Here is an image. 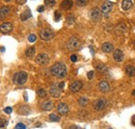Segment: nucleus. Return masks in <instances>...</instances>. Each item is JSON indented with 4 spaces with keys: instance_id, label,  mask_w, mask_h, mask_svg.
<instances>
[{
    "instance_id": "1",
    "label": "nucleus",
    "mask_w": 135,
    "mask_h": 129,
    "mask_svg": "<svg viewBox=\"0 0 135 129\" xmlns=\"http://www.w3.org/2000/svg\"><path fill=\"white\" fill-rule=\"evenodd\" d=\"M50 71H51L52 76H54L58 79H62L66 76V66L62 62H56L55 64L52 65Z\"/></svg>"
},
{
    "instance_id": "2",
    "label": "nucleus",
    "mask_w": 135,
    "mask_h": 129,
    "mask_svg": "<svg viewBox=\"0 0 135 129\" xmlns=\"http://www.w3.org/2000/svg\"><path fill=\"white\" fill-rule=\"evenodd\" d=\"M81 45H82V43H81L80 39L76 36L70 37V39L66 42V49L69 51H77L81 48Z\"/></svg>"
},
{
    "instance_id": "3",
    "label": "nucleus",
    "mask_w": 135,
    "mask_h": 129,
    "mask_svg": "<svg viewBox=\"0 0 135 129\" xmlns=\"http://www.w3.org/2000/svg\"><path fill=\"white\" fill-rule=\"evenodd\" d=\"M28 79V75L27 72L25 71H19V72H16L14 75V78H13V81L15 84L17 85H24L26 83Z\"/></svg>"
},
{
    "instance_id": "4",
    "label": "nucleus",
    "mask_w": 135,
    "mask_h": 129,
    "mask_svg": "<svg viewBox=\"0 0 135 129\" xmlns=\"http://www.w3.org/2000/svg\"><path fill=\"white\" fill-rule=\"evenodd\" d=\"M54 32L51 30V29H42L41 32H40V37L41 39L45 40V41H49L51 39H53L54 37Z\"/></svg>"
},
{
    "instance_id": "5",
    "label": "nucleus",
    "mask_w": 135,
    "mask_h": 129,
    "mask_svg": "<svg viewBox=\"0 0 135 129\" xmlns=\"http://www.w3.org/2000/svg\"><path fill=\"white\" fill-rule=\"evenodd\" d=\"M35 62L38 64H40V65H46V64L49 63V56L47 54H39L35 58Z\"/></svg>"
},
{
    "instance_id": "6",
    "label": "nucleus",
    "mask_w": 135,
    "mask_h": 129,
    "mask_svg": "<svg viewBox=\"0 0 135 129\" xmlns=\"http://www.w3.org/2000/svg\"><path fill=\"white\" fill-rule=\"evenodd\" d=\"M60 94H61V89L59 88V86L57 84H53L50 87V95L54 98H58L60 97Z\"/></svg>"
},
{
    "instance_id": "7",
    "label": "nucleus",
    "mask_w": 135,
    "mask_h": 129,
    "mask_svg": "<svg viewBox=\"0 0 135 129\" xmlns=\"http://www.w3.org/2000/svg\"><path fill=\"white\" fill-rule=\"evenodd\" d=\"M106 105H107V100L105 98H100L97 101H95L94 108L96 110H102V109H104L106 107Z\"/></svg>"
},
{
    "instance_id": "8",
    "label": "nucleus",
    "mask_w": 135,
    "mask_h": 129,
    "mask_svg": "<svg viewBox=\"0 0 135 129\" xmlns=\"http://www.w3.org/2000/svg\"><path fill=\"white\" fill-rule=\"evenodd\" d=\"M91 18H92L93 21L99 22L101 20V18H102V11L99 10V8H97V7L93 8L92 12H91Z\"/></svg>"
},
{
    "instance_id": "9",
    "label": "nucleus",
    "mask_w": 135,
    "mask_h": 129,
    "mask_svg": "<svg viewBox=\"0 0 135 129\" xmlns=\"http://www.w3.org/2000/svg\"><path fill=\"white\" fill-rule=\"evenodd\" d=\"M13 30V24L11 22H5L0 25V32L1 33H10Z\"/></svg>"
},
{
    "instance_id": "10",
    "label": "nucleus",
    "mask_w": 135,
    "mask_h": 129,
    "mask_svg": "<svg viewBox=\"0 0 135 129\" xmlns=\"http://www.w3.org/2000/svg\"><path fill=\"white\" fill-rule=\"evenodd\" d=\"M57 113L59 115H61V116H65L68 113H69V106L66 105V103L60 102L57 105Z\"/></svg>"
},
{
    "instance_id": "11",
    "label": "nucleus",
    "mask_w": 135,
    "mask_h": 129,
    "mask_svg": "<svg viewBox=\"0 0 135 129\" xmlns=\"http://www.w3.org/2000/svg\"><path fill=\"white\" fill-rule=\"evenodd\" d=\"M82 87H83V85H82V83H81L80 81H75V82H73V83L71 84L70 90H71L73 93H76V92H79V91L82 89Z\"/></svg>"
},
{
    "instance_id": "12",
    "label": "nucleus",
    "mask_w": 135,
    "mask_h": 129,
    "mask_svg": "<svg viewBox=\"0 0 135 129\" xmlns=\"http://www.w3.org/2000/svg\"><path fill=\"white\" fill-rule=\"evenodd\" d=\"M112 6H113V3H112V2H110V1H105V2L102 4V6H101V11H102L103 14L107 15L108 13L111 12Z\"/></svg>"
},
{
    "instance_id": "13",
    "label": "nucleus",
    "mask_w": 135,
    "mask_h": 129,
    "mask_svg": "<svg viewBox=\"0 0 135 129\" xmlns=\"http://www.w3.org/2000/svg\"><path fill=\"white\" fill-rule=\"evenodd\" d=\"M99 90L102 92V93H107V92H109V90H110V86H109V84H108V82L107 81H101L100 83H99Z\"/></svg>"
},
{
    "instance_id": "14",
    "label": "nucleus",
    "mask_w": 135,
    "mask_h": 129,
    "mask_svg": "<svg viewBox=\"0 0 135 129\" xmlns=\"http://www.w3.org/2000/svg\"><path fill=\"white\" fill-rule=\"evenodd\" d=\"M10 13H11V8L9 6H5V5L1 6L0 7V20H3L6 17H9Z\"/></svg>"
},
{
    "instance_id": "15",
    "label": "nucleus",
    "mask_w": 135,
    "mask_h": 129,
    "mask_svg": "<svg viewBox=\"0 0 135 129\" xmlns=\"http://www.w3.org/2000/svg\"><path fill=\"white\" fill-rule=\"evenodd\" d=\"M113 59L116 61V62H122L124 60V53L122 50L117 49L113 52Z\"/></svg>"
},
{
    "instance_id": "16",
    "label": "nucleus",
    "mask_w": 135,
    "mask_h": 129,
    "mask_svg": "<svg viewBox=\"0 0 135 129\" xmlns=\"http://www.w3.org/2000/svg\"><path fill=\"white\" fill-rule=\"evenodd\" d=\"M61 8L65 10V11H69L73 7V1L72 0H63V1L60 3Z\"/></svg>"
},
{
    "instance_id": "17",
    "label": "nucleus",
    "mask_w": 135,
    "mask_h": 129,
    "mask_svg": "<svg viewBox=\"0 0 135 129\" xmlns=\"http://www.w3.org/2000/svg\"><path fill=\"white\" fill-rule=\"evenodd\" d=\"M101 49H102V51L104 52V53H111L112 51H113V44L112 43H110V42H104L103 44H102V47H101Z\"/></svg>"
},
{
    "instance_id": "18",
    "label": "nucleus",
    "mask_w": 135,
    "mask_h": 129,
    "mask_svg": "<svg viewBox=\"0 0 135 129\" xmlns=\"http://www.w3.org/2000/svg\"><path fill=\"white\" fill-rule=\"evenodd\" d=\"M133 6V2H132V0H123V2H122V8L124 11H129L131 10Z\"/></svg>"
},
{
    "instance_id": "19",
    "label": "nucleus",
    "mask_w": 135,
    "mask_h": 129,
    "mask_svg": "<svg viewBox=\"0 0 135 129\" xmlns=\"http://www.w3.org/2000/svg\"><path fill=\"white\" fill-rule=\"evenodd\" d=\"M41 107H42L43 110H46V112L47 110H51L53 108V102L51 100H47V101H45V102L42 103Z\"/></svg>"
},
{
    "instance_id": "20",
    "label": "nucleus",
    "mask_w": 135,
    "mask_h": 129,
    "mask_svg": "<svg viewBox=\"0 0 135 129\" xmlns=\"http://www.w3.org/2000/svg\"><path fill=\"white\" fill-rule=\"evenodd\" d=\"M96 69H97V71H99L101 73H105L107 71V67H106L105 64H103V63H98L96 65Z\"/></svg>"
},
{
    "instance_id": "21",
    "label": "nucleus",
    "mask_w": 135,
    "mask_h": 129,
    "mask_svg": "<svg viewBox=\"0 0 135 129\" xmlns=\"http://www.w3.org/2000/svg\"><path fill=\"white\" fill-rule=\"evenodd\" d=\"M125 71H126L127 76H129V77H134L135 76V68L132 65H127Z\"/></svg>"
},
{
    "instance_id": "22",
    "label": "nucleus",
    "mask_w": 135,
    "mask_h": 129,
    "mask_svg": "<svg viewBox=\"0 0 135 129\" xmlns=\"http://www.w3.org/2000/svg\"><path fill=\"white\" fill-rule=\"evenodd\" d=\"M30 17H31V12H30V10H28V8L21 14V20H22V21H26V20H28Z\"/></svg>"
},
{
    "instance_id": "23",
    "label": "nucleus",
    "mask_w": 135,
    "mask_h": 129,
    "mask_svg": "<svg viewBox=\"0 0 135 129\" xmlns=\"http://www.w3.org/2000/svg\"><path fill=\"white\" fill-rule=\"evenodd\" d=\"M34 54H35V49H34V47H29V48L25 51V55H26V57H28V58L33 57Z\"/></svg>"
},
{
    "instance_id": "24",
    "label": "nucleus",
    "mask_w": 135,
    "mask_h": 129,
    "mask_svg": "<svg viewBox=\"0 0 135 129\" xmlns=\"http://www.w3.org/2000/svg\"><path fill=\"white\" fill-rule=\"evenodd\" d=\"M78 103H79L80 106L85 107V106L88 104V98L85 97V96H82V97H80V98L78 99Z\"/></svg>"
},
{
    "instance_id": "25",
    "label": "nucleus",
    "mask_w": 135,
    "mask_h": 129,
    "mask_svg": "<svg viewBox=\"0 0 135 129\" xmlns=\"http://www.w3.org/2000/svg\"><path fill=\"white\" fill-rule=\"evenodd\" d=\"M29 112H30V109H29V107H28L27 105H22V106L19 108V113H20L21 115H28Z\"/></svg>"
},
{
    "instance_id": "26",
    "label": "nucleus",
    "mask_w": 135,
    "mask_h": 129,
    "mask_svg": "<svg viewBox=\"0 0 135 129\" xmlns=\"http://www.w3.org/2000/svg\"><path fill=\"white\" fill-rule=\"evenodd\" d=\"M66 23L69 24V25H72L75 23V16L74 14H69L66 17Z\"/></svg>"
},
{
    "instance_id": "27",
    "label": "nucleus",
    "mask_w": 135,
    "mask_h": 129,
    "mask_svg": "<svg viewBox=\"0 0 135 129\" xmlns=\"http://www.w3.org/2000/svg\"><path fill=\"white\" fill-rule=\"evenodd\" d=\"M49 119H50V121H52V122H59V120H60L59 116L56 115V114H50Z\"/></svg>"
},
{
    "instance_id": "28",
    "label": "nucleus",
    "mask_w": 135,
    "mask_h": 129,
    "mask_svg": "<svg viewBox=\"0 0 135 129\" xmlns=\"http://www.w3.org/2000/svg\"><path fill=\"white\" fill-rule=\"evenodd\" d=\"M38 95H39L40 97H42V98H45V97L47 96V92H46V90H45V89L40 88V89L38 90Z\"/></svg>"
},
{
    "instance_id": "29",
    "label": "nucleus",
    "mask_w": 135,
    "mask_h": 129,
    "mask_svg": "<svg viewBox=\"0 0 135 129\" xmlns=\"http://www.w3.org/2000/svg\"><path fill=\"white\" fill-rule=\"evenodd\" d=\"M87 2H88V0H76V4L78 5V6H85L86 4H87Z\"/></svg>"
},
{
    "instance_id": "30",
    "label": "nucleus",
    "mask_w": 135,
    "mask_h": 129,
    "mask_svg": "<svg viewBox=\"0 0 135 129\" xmlns=\"http://www.w3.org/2000/svg\"><path fill=\"white\" fill-rule=\"evenodd\" d=\"M60 18H61V14H60V12H59V11H56V12L54 13V20H55V21H59Z\"/></svg>"
},
{
    "instance_id": "31",
    "label": "nucleus",
    "mask_w": 135,
    "mask_h": 129,
    "mask_svg": "<svg viewBox=\"0 0 135 129\" xmlns=\"http://www.w3.org/2000/svg\"><path fill=\"white\" fill-rule=\"evenodd\" d=\"M36 40V35L35 34H30L28 35V41L29 42H34Z\"/></svg>"
},
{
    "instance_id": "32",
    "label": "nucleus",
    "mask_w": 135,
    "mask_h": 129,
    "mask_svg": "<svg viewBox=\"0 0 135 129\" xmlns=\"http://www.w3.org/2000/svg\"><path fill=\"white\" fill-rule=\"evenodd\" d=\"M45 4L47 6H53L55 4V0H45Z\"/></svg>"
},
{
    "instance_id": "33",
    "label": "nucleus",
    "mask_w": 135,
    "mask_h": 129,
    "mask_svg": "<svg viewBox=\"0 0 135 129\" xmlns=\"http://www.w3.org/2000/svg\"><path fill=\"white\" fill-rule=\"evenodd\" d=\"M117 29H118L119 31H122V32H125V31H126V26H125V24H124V23L119 24V25L117 26Z\"/></svg>"
},
{
    "instance_id": "34",
    "label": "nucleus",
    "mask_w": 135,
    "mask_h": 129,
    "mask_svg": "<svg viewBox=\"0 0 135 129\" xmlns=\"http://www.w3.org/2000/svg\"><path fill=\"white\" fill-rule=\"evenodd\" d=\"M6 124H8L6 120H4V119H0V128H3V127H5V126H6Z\"/></svg>"
},
{
    "instance_id": "35",
    "label": "nucleus",
    "mask_w": 135,
    "mask_h": 129,
    "mask_svg": "<svg viewBox=\"0 0 135 129\" xmlns=\"http://www.w3.org/2000/svg\"><path fill=\"white\" fill-rule=\"evenodd\" d=\"M15 129H26V126H25L23 123H19V124L16 125Z\"/></svg>"
},
{
    "instance_id": "36",
    "label": "nucleus",
    "mask_w": 135,
    "mask_h": 129,
    "mask_svg": "<svg viewBox=\"0 0 135 129\" xmlns=\"http://www.w3.org/2000/svg\"><path fill=\"white\" fill-rule=\"evenodd\" d=\"M94 75H95V71H93V70H91L88 73H87V78L89 79V80H92L93 78H94Z\"/></svg>"
},
{
    "instance_id": "37",
    "label": "nucleus",
    "mask_w": 135,
    "mask_h": 129,
    "mask_svg": "<svg viewBox=\"0 0 135 129\" xmlns=\"http://www.w3.org/2000/svg\"><path fill=\"white\" fill-rule=\"evenodd\" d=\"M12 112H13L12 107H5L4 108V113H6V114H12Z\"/></svg>"
},
{
    "instance_id": "38",
    "label": "nucleus",
    "mask_w": 135,
    "mask_h": 129,
    "mask_svg": "<svg viewBox=\"0 0 135 129\" xmlns=\"http://www.w3.org/2000/svg\"><path fill=\"white\" fill-rule=\"evenodd\" d=\"M71 61L72 62H76L77 61V55H72L71 56Z\"/></svg>"
},
{
    "instance_id": "39",
    "label": "nucleus",
    "mask_w": 135,
    "mask_h": 129,
    "mask_svg": "<svg viewBox=\"0 0 135 129\" xmlns=\"http://www.w3.org/2000/svg\"><path fill=\"white\" fill-rule=\"evenodd\" d=\"M25 2H26V0H17V3H18V4H20V5L24 4Z\"/></svg>"
},
{
    "instance_id": "40",
    "label": "nucleus",
    "mask_w": 135,
    "mask_h": 129,
    "mask_svg": "<svg viewBox=\"0 0 135 129\" xmlns=\"http://www.w3.org/2000/svg\"><path fill=\"white\" fill-rule=\"evenodd\" d=\"M44 10H45V7H44V6H40V7L38 8V12H39V13H43V12H44Z\"/></svg>"
},
{
    "instance_id": "41",
    "label": "nucleus",
    "mask_w": 135,
    "mask_h": 129,
    "mask_svg": "<svg viewBox=\"0 0 135 129\" xmlns=\"http://www.w3.org/2000/svg\"><path fill=\"white\" fill-rule=\"evenodd\" d=\"M58 86H59V88L62 90V88L64 87V83H63V82H61V83H59V84H58Z\"/></svg>"
},
{
    "instance_id": "42",
    "label": "nucleus",
    "mask_w": 135,
    "mask_h": 129,
    "mask_svg": "<svg viewBox=\"0 0 135 129\" xmlns=\"http://www.w3.org/2000/svg\"><path fill=\"white\" fill-rule=\"evenodd\" d=\"M69 129H80L79 127H77V126H71Z\"/></svg>"
},
{
    "instance_id": "43",
    "label": "nucleus",
    "mask_w": 135,
    "mask_h": 129,
    "mask_svg": "<svg viewBox=\"0 0 135 129\" xmlns=\"http://www.w3.org/2000/svg\"><path fill=\"white\" fill-rule=\"evenodd\" d=\"M4 51H5L4 47H1V48H0V52H4Z\"/></svg>"
},
{
    "instance_id": "44",
    "label": "nucleus",
    "mask_w": 135,
    "mask_h": 129,
    "mask_svg": "<svg viewBox=\"0 0 135 129\" xmlns=\"http://www.w3.org/2000/svg\"><path fill=\"white\" fill-rule=\"evenodd\" d=\"M4 1H5V2H9V1H11V0H4Z\"/></svg>"
},
{
    "instance_id": "45",
    "label": "nucleus",
    "mask_w": 135,
    "mask_h": 129,
    "mask_svg": "<svg viewBox=\"0 0 135 129\" xmlns=\"http://www.w3.org/2000/svg\"><path fill=\"white\" fill-rule=\"evenodd\" d=\"M132 94H133V95H135V91H133V92H132Z\"/></svg>"
},
{
    "instance_id": "46",
    "label": "nucleus",
    "mask_w": 135,
    "mask_h": 129,
    "mask_svg": "<svg viewBox=\"0 0 135 129\" xmlns=\"http://www.w3.org/2000/svg\"><path fill=\"white\" fill-rule=\"evenodd\" d=\"M133 44H134V48H135V40L133 41Z\"/></svg>"
},
{
    "instance_id": "47",
    "label": "nucleus",
    "mask_w": 135,
    "mask_h": 129,
    "mask_svg": "<svg viewBox=\"0 0 135 129\" xmlns=\"http://www.w3.org/2000/svg\"><path fill=\"white\" fill-rule=\"evenodd\" d=\"M109 129H111V128H109Z\"/></svg>"
}]
</instances>
